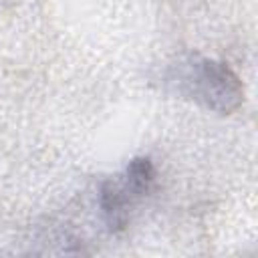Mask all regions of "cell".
I'll use <instances>...</instances> for the list:
<instances>
[{"mask_svg": "<svg viewBox=\"0 0 258 258\" xmlns=\"http://www.w3.org/2000/svg\"><path fill=\"white\" fill-rule=\"evenodd\" d=\"M157 81L161 89L220 115L238 111L244 101L240 77L226 62L196 52L179 54L165 62Z\"/></svg>", "mask_w": 258, "mask_h": 258, "instance_id": "cell-1", "label": "cell"}, {"mask_svg": "<svg viewBox=\"0 0 258 258\" xmlns=\"http://www.w3.org/2000/svg\"><path fill=\"white\" fill-rule=\"evenodd\" d=\"M133 198L127 194L121 181L105 179L99 187V208L109 232H123L129 224V208Z\"/></svg>", "mask_w": 258, "mask_h": 258, "instance_id": "cell-2", "label": "cell"}, {"mask_svg": "<svg viewBox=\"0 0 258 258\" xmlns=\"http://www.w3.org/2000/svg\"><path fill=\"white\" fill-rule=\"evenodd\" d=\"M155 177H157V171H155V165L149 157L141 155V157H133L127 167H125V173H123V187L127 189V194L137 200V198H143L147 196L153 185H155Z\"/></svg>", "mask_w": 258, "mask_h": 258, "instance_id": "cell-3", "label": "cell"}]
</instances>
